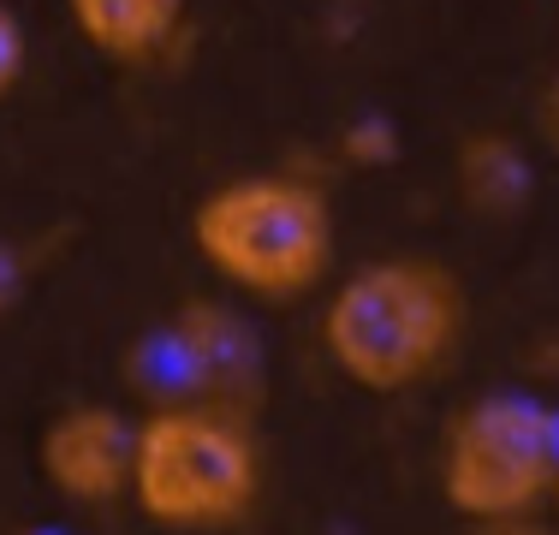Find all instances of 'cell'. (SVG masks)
Masks as SVG:
<instances>
[{
	"instance_id": "16",
	"label": "cell",
	"mask_w": 559,
	"mask_h": 535,
	"mask_svg": "<svg viewBox=\"0 0 559 535\" xmlns=\"http://www.w3.org/2000/svg\"><path fill=\"white\" fill-rule=\"evenodd\" d=\"M554 500H559V488H554Z\"/></svg>"
},
{
	"instance_id": "5",
	"label": "cell",
	"mask_w": 559,
	"mask_h": 535,
	"mask_svg": "<svg viewBox=\"0 0 559 535\" xmlns=\"http://www.w3.org/2000/svg\"><path fill=\"white\" fill-rule=\"evenodd\" d=\"M131 447H138V428L114 405H66L36 440V464L60 500L114 506L131 500Z\"/></svg>"
},
{
	"instance_id": "11",
	"label": "cell",
	"mask_w": 559,
	"mask_h": 535,
	"mask_svg": "<svg viewBox=\"0 0 559 535\" xmlns=\"http://www.w3.org/2000/svg\"><path fill=\"white\" fill-rule=\"evenodd\" d=\"M24 66H31V36H24L19 12L0 0V102L24 84Z\"/></svg>"
},
{
	"instance_id": "10",
	"label": "cell",
	"mask_w": 559,
	"mask_h": 535,
	"mask_svg": "<svg viewBox=\"0 0 559 535\" xmlns=\"http://www.w3.org/2000/svg\"><path fill=\"white\" fill-rule=\"evenodd\" d=\"M36 274V245H19V238H0V321L24 304Z\"/></svg>"
},
{
	"instance_id": "9",
	"label": "cell",
	"mask_w": 559,
	"mask_h": 535,
	"mask_svg": "<svg viewBox=\"0 0 559 535\" xmlns=\"http://www.w3.org/2000/svg\"><path fill=\"white\" fill-rule=\"evenodd\" d=\"M126 387L143 393L155 411H179V405H203V387H197V364L185 352L179 328H150L131 340L126 352Z\"/></svg>"
},
{
	"instance_id": "4",
	"label": "cell",
	"mask_w": 559,
	"mask_h": 535,
	"mask_svg": "<svg viewBox=\"0 0 559 535\" xmlns=\"http://www.w3.org/2000/svg\"><path fill=\"white\" fill-rule=\"evenodd\" d=\"M559 488V411L524 393H488L441 440V494L483 530L524 524Z\"/></svg>"
},
{
	"instance_id": "6",
	"label": "cell",
	"mask_w": 559,
	"mask_h": 535,
	"mask_svg": "<svg viewBox=\"0 0 559 535\" xmlns=\"http://www.w3.org/2000/svg\"><path fill=\"white\" fill-rule=\"evenodd\" d=\"M173 328H179L185 352H191V364H197L203 405L257 423L262 393H269V352H262V333L221 298H185L179 310H173Z\"/></svg>"
},
{
	"instance_id": "8",
	"label": "cell",
	"mask_w": 559,
	"mask_h": 535,
	"mask_svg": "<svg viewBox=\"0 0 559 535\" xmlns=\"http://www.w3.org/2000/svg\"><path fill=\"white\" fill-rule=\"evenodd\" d=\"M459 191L464 203L488 221H506L530 203V160L512 150V138L500 131H476L459 143Z\"/></svg>"
},
{
	"instance_id": "2",
	"label": "cell",
	"mask_w": 559,
	"mask_h": 535,
	"mask_svg": "<svg viewBox=\"0 0 559 535\" xmlns=\"http://www.w3.org/2000/svg\"><path fill=\"white\" fill-rule=\"evenodd\" d=\"M191 245L245 298L304 304L334 268V203L292 173H245L191 209Z\"/></svg>"
},
{
	"instance_id": "13",
	"label": "cell",
	"mask_w": 559,
	"mask_h": 535,
	"mask_svg": "<svg viewBox=\"0 0 559 535\" xmlns=\"http://www.w3.org/2000/svg\"><path fill=\"white\" fill-rule=\"evenodd\" d=\"M536 131H542V143L559 155V66H554V78L542 84V102H536Z\"/></svg>"
},
{
	"instance_id": "3",
	"label": "cell",
	"mask_w": 559,
	"mask_h": 535,
	"mask_svg": "<svg viewBox=\"0 0 559 535\" xmlns=\"http://www.w3.org/2000/svg\"><path fill=\"white\" fill-rule=\"evenodd\" d=\"M262 440L250 417L215 405L150 411L131 447V500L150 524L179 535L238 530L262 500Z\"/></svg>"
},
{
	"instance_id": "12",
	"label": "cell",
	"mask_w": 559,
	"mask_h": 535,
	"mask_svg": "<svg viewBox=\"0 0 559 535\" xmlns=\"http://www.w3.org/2000/svg\"><path fill=\"white\" fill-rule=\"evenodd\" d=\"M345 155H352V160H393L399 150H393V131L388 126H357Z\"/></svg>"
},
{
	"instance_id": "7",
	"label": "cell",
	"mask_w": 559,
	"mask_h": 535,
	"mask_svg": "<svg viewBox=\"0 0 559 535\" xmlns=\"http://www.w3.org/2000/svg\"><path fill=\"white\" fill-rule=\"evenodd\" d=\"M78 36L114 66H150L179 43L185 0H66Z\"/></svg>"
},
{
	"instance_id": "15",
	"label": "cell",
	"mask_w": 559,
	"mask_h": 535,
	"mask_svg": "<svg viewBox=\"0 0 559 535\" xmlns=\"http://www.w3.org/2000/svg\"><path fill=\"white\" fill-rule=\"evenodd\" d=\"M24 535H60V530H24Z\"/></svg>"
},
{
	"instance_id": "1",
	"label": "cell",
	"mask_w": 559,
	"mask_h": 535,
	"mask_svg": "<svg viewBox=\"0 0 559 535\" xmlns=\"http://www.w3.org/2000/svg\"><path fill=\"white\" fill-rule=\"evenodd\" d=\"M471 321L464 280L435 257H388L357 268L328 298L322 345L364 393H411L452 364Z\"/></svg>"
},
{
	"instance_id": "14",
	"label": "cell",
	"mask_w": 559,
	"mask_h": 535,
	"mask_svg": "<svg viewBox=\"0 0 559 535\" xmlns=\"http://www.w3.org/2000/svg\"><path fill=\"white\" fill-rule=\"evenodd\" d=\"M476 535H548V530H536V524H500V530H476Z\"/></svg>"
}]
</instances>
